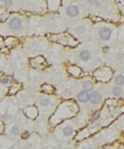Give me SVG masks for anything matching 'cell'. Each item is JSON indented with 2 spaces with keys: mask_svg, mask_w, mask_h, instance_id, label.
Listing matches in <instances>:
<instances>
[{
  "mask_svg": "<svg viewBox=\"0 0 124 149\" xmlns=\"http://www.w3.org/2000/svg\"><path fill=\"white\" fill-rule=\"evenodd\" d=\"M111 93H112L113 97H115V98H120V97H122L124 93L123 91V87H120V86H113L112 89H111Z\"/></svg>",
  "mask_w": 124,
  "mask_h": 149,
  "instance_id": "obj_25",
  "label": "cell"
},
{
  "mask_svg": "<svg viewBox=\"0 0 124 149\" xmlns=\"http://www.w3.org/2000/svg\"><path fill=\"white\" fill-rule=\"evenodd\" d=\"M10 16V12L2 5H0V23H5L7 22V19Z\"/></svg>",
  "mask_w": 124,
  "mask_h": 149,
  "instance_id": "obj_24",
  "label": "cell"
},
{
  "mask_svg": "<svg viewBox=\"0 0 124 149\" xmlns=\"http://www.w3.org/2000/svg\"><path fill=\"white\" fill-rule=\"evenodd\" d=\"M6 149H20V148H18V145H16V143H10Z\"/></svg>",
  "mask_w": 124,
  "mask_h": 149,
  "instance_id": "obj_36",
  "label": "cell"
},
{
  "mask_svg": "<svg viewBox=\"0 0 124 149\" xmlns=\"http://www.w3.org/2000/svg\"><path fill=\"white\" fill-rule=\"evenodd\" d=\"M92 31V22L89 18H83L72 24L68 29V32L74 38H84Z\"/></svg>",
  "mask_w": 124,
  "mask_h": 149,
  "instance_id": "obj_6",
  "label": "cell"
},
{
  "mask_svg": "<svg viewBox=\"0 0 124 149\" xmlns=\"http://www.w3.org/2000/svg\"><path fill=\"white\" fill-rule=\"evenodd\" d=\"M92 32L95 37L98 38V40L102 42H109L116 33V27L109 23L100 22L92 26Z\"/></svg>",
  "mask_w": 124,
  "mask_h": 149,
  "instance_id": "obj_4",
  "label": "cell"
},
{
  "mask_svg": "<svg viewBox=\"0 0 124 149\" xmlns=\"http://www.w3.org/2000/svg\"><path fill=\"white\" fill-rule=\"evenodd\" d=\"M16 42H17V38L8 37V38H5L3 45H5V47H7V48H10V47H13V46H14Z\"/></svg>",
  "mask_w": 124,
  "mask_h": 149,
  "instance_id": "obj_29",
  "label": "cell"
},
{
  "mask_svg": "<svg viewBox=\"0 0 124 149\" xmlns=\"http://www.w3.org/2000/svg\"><path fill=\"white\" fill-rule=\"evenodd\" d=\"M49 40L50 41H54V42H57V43H61L63 46L70 47V48H75L76 46H79V40L73 37L70 32L50 34Z\"/></svg>",
  "mask_w": 124,
  "mask_h": 149,
  "instance_id": "obj_9",
  "label": "cell"
},
{
  "mask_svg": "<svg viewBox=\"0 0 124 149\" xmlns=\"http://www.w3.org/2000/svg\"><path fill=\"white\" fill-rule=\"evenodd\" d=\"M21 89H22V86L20 84V83H14L13 86L8 88V96H15L16 93H18L20 91H21Z\"/></svg>",
  "mask_w": 124,
  "mask_h": 149,
  "instance_id": "obj_28",
  "label": "cell"
},
{
  "mask_svg": "<svg viewBox=\"0 0 124 149\" xmlns=\"http://www.w3.org/2000/svg\"><path fill=\"white\" fill-rule=\"evenodd\" d=\"M100 114H101L100 112H93L92 116H91V118H90V121H91V122H96V121H98V120L100 118Z\"/></svg>",
  "mask_w": 124,
  "mask_h": 149,
  "instance_id": "obj_32",
  "label": "cell"
},
{
  "mask_svg": "<svg viewBox=\"0 0 124 149\" xmlns=\"http://www.w3.org/2000/svg\"><path fill=\"white\" fill-rule=\"evenodd\" d=\"M23 115H24L26 118H29V120H31V121H33V120H37L38 116H39V108H38L37 106H33V105H31V106H27V107H25L23 108Z\"/></svg>",
  "mask_w": 124,
  "mask_h": 149,
  "instance_id": "obj_16",
  "label": "cell"
},
{
  "mask_svg": "<svg viewBox=\"0 0 124 149\" xmlns=\"http://www.w3.org/2000/svg\"><path fill=\"white\" fill-rule=\"evenodd\" d=\"M0 3L5 6L9 12H18L21 10L22 0H0Z\"/></svg>",
  "mask_w": 124,
  "mask_h": 149,
  "instance_id": "obj_15",
  "label": "cell"
},
{
  "mask_svg": "<svg viewBox=\"0 0 124 149\" xmlns=\"http://www.w3.org/2000/svg\"><path fill=\"white\" fill-rule=\"evenodd\" d=\"M67 72L68 74L72 75L73 77H81L82 76V68L77 65H72L67 67Z\"/></svg>",
  "mask_w": 124,
  "mask_h": 149,
  "instance_id": "obj_21",
  "label": "cell"
},
{
  "mask_svg": "<svg viewBox=\"0 0 124 149\" xmlns=\"http://www.w3.org/2000/svg\"><path fill=\"white\" fill-rule=\"evenodd\" d=\"M20 149H40L41 148V139L36 133H31V136L22 140L21 146H18Z\"/></svg>",
  "mask_w": 124,
  "mask_h": 149,
  "instance_id": "obj_12",
  "label": "cell"
},
{
  "mask_svg": "<svg viewBox=\"0 0 124 149\" xmlns=\"http://www.w3.org/2000/svg\"><path fill=\"white\" fill-rule=\"evenodd\" d=\"M27 24V21H26V17L23 16L22 14L20 13H14L10 14L9 18L7 19L6 25L7 27L13 31V32H22L23 30H25Z\"/></svg>",
  "mask_w": 124,
  "mask_h": 149,
  "instance_id": "obj_8",
  "label": "cell"
},
{
  "mask_svg": "<svg viewBox=\"0 0 124 149\" xmlns=\"http://www.w3.org/2000/svg\"><path fill=\"white\" fill-rule=\"evenodd\" d=\"M21 10L36 14H45L48 9L46 0H22Z\"/></svg>",
  "mask_w": 124,
  "mask_h": 149,
  "instance_id": "obj_7",
  "label": "cell"
},
{
  "mask_svg": "<svg viewBox=\"0 0 124 149\" xmlns=\"http://www.w3.org/2000/svg\"><path fill=\"white\" fill-rule=\"evenodd\" d=\"M8 106H9V101L7 99H2L0 101V117L2 118L6 113L8 111Z\"/></svg>",
  "mask_w": 124,
  "mask_h": 149,
  "instance_id": "obj_26",
  "label": "cell"
},
{
  "mask_svg": "<svg viewBox=\"0 0 124 149\" xmlns=\"http://www.w3.org/2000/svg\"><path fill=\"white\" fill-rule=\"evenodd\" d=\"M40 91L43 93V95H47V96H52L55 95V88L52 87L49 83H45L40 87Z\"/></svg>",
  "mask_w": 124,
  "mask_h": 149,
  "instance_id": "obj_23",
  "label": "cell"
},
{
  "mask_svg": "<svg viewBox=\"0 0 124 149\" xmlns=\"http://www.w3.org/2000/svg\"><path fill=\"white\" fill-rule=\"evenodd\" d=\"M47 3V9L50 13L59 12L61 6H62V0H46Z\"/></svg>",
  "mask_w": 124,
  "mask_h": 149,
  "instance_id": "obj_18",
  "label": "cell"
},
{
  "mask_svg": "<svg viewBox=\"0 0 124 149\" xmlns=\"http://www.w3.org/2000/svg\"><path fill=\"white\" fill-rule=\"evenodd\" d=\"M116 5L118 7V10L121 13H124V0H116Z\"/></svg>",
  "mask_w": 124,
  "mask_h": 149,
  "instance_id": "obj_33",
  "label": "cell"
},
{
  "mask_svg": "<svg viewBox=\"0 0 124 149\" xmlns=\"http://www.w3.org/2000/svg\"><path fill=\"white\" fill-rule=\"evenodd\" d=\"M101 101H102V95H101V92L96 91V90H93L92 92H90V100H89V102L92 106H98V105L101 104Z\"/></svg>",
  "mask_w": 124,
  "mask_h": 149,
  "instance_id": "obj_19",
  "label": "cell"
},
{
  "mask_svg": "<svg viewBox=\"0 0 124 149\" xmlns=\"http://www.w3.org/2000/svg\"><path fill=\"white\" fill-rule=\"evenodd\" d=\"M86 149H95V148H92V147H88V148H86Z\"/></svg>",
  "mask_w": 124,
  "mask_h": 149,
  "instance_id": "obj_37",
  "label": "cell"
},
{
  "mask_svg": "<svg viewBox=\"0 0 124 149\" xmlns=\"http://www.w3.org/2000/svg\"><path fill=\"white\" fill-rule=\"evenodd\" d=\"M88 15L99 16L104 21L116 22L121 19L120 10L114 0H77Z\"/></svg>",
  "mask_w": 124,
  "mask_h": 149,
  "instance_id": "obj_1",
  "label": "cell"
},
{
  "mask_svg": "<svg viewBox=\"0 0 124 149\" xmlns=\"http://www.w3.org/2000/svg\"><path fill=\"white\" fill-rule=\"evenodd\" d=\"M106 105H107V106H117V101L113 99H108V100H106Z\"/></svg>",
  "mask_w": 124,
  "mask_h": 149,
  "instance_id": "obj_35",
  "label": "cell"
},
{
  "mask_svg": "<svg viewBox=\"0 0 124 149\" xmlns=\"http://www.w3.org/2000/svg\"><path fill=\"white\" fill-rule=\"evenodd\" d=\"M95 52L89 48H82L79 50L77 52V59L79 62L83 63V64H90L95 61Z\"/></svg>",
  "mask_w": 124,
  "mask_h": 149,
  "instance_id": "obj_13",
  "label": "cell"
},
{
  "mask_svg": "<svg viewBox=\"0 0 124 149\" xmlns=\"http://www.w3.org/2000/svg\"><path fill=\"white\" fill-rule=\"evenodd\" d=\"M30 65L33 68L41 70V68H45L47 66V62H46V58L43 56H37V57H33L30 59Z\"/></svg>",
  "mask_w": 124,
  "mask_h": 149,
  "instance_id": "obj_17",
  "label": "cell"
},
{
  "mask_svg": "<svg viewBox=\"0 0 124 149\" xmlns=\"http://www.w3.org/2000/svg\"><path fill=\"white\" fill-rule=\"evenodd\" d=\"M95 81L92 80V79H90V77H87V79H84L83 81H82V83H81V86H82V90H84V91H88V92H92L93 91V89H95Z\"/></svg>",
  "mask_w": 124,
  "mask_h": 149,
  "instance_id": "obj_20",
  "label": "cell"
},
{
  "mask_svg": "<svg viewBox=\"0 0 124 149\" xmlns=\"http://www.w3.org/2000/svg\"><path fill=\"white\" fill-rule=\"evenodd\" d=\"M37 105L39 108V112L43 114L45 116H51L57 108L58 105V99L56 97L52 96H43V97H39L37 99Z\"/></svg>",
  "mask_w": 124,
  "mask_h": 149,
  "instance_id": "obj_5",
  "label": "cell"
},
{
  "mask_svg": "<svg viewBox=\"0 0 124 149\" xmlns=\"http://www.w3.org/2000/svg\"><path fill=\"white\" fill-rule=\"evenodd\" d=\"M113 75H114V72L108 66H101L99 68L95 70L92 73L93 79L98 82H101V83H107L108 81H111Z\"/></svg>",
  "mask_w": 124,
  "mask_h": 149,
  "instance_id": "obj_11",
  "label": "cell"
},
{
  "mask_svg": "<svg viewBox=\"0 0 124 149\" xmlns=\"http://www.w3.org/2000/svg\"><path fill=\"white\" fill-rule=\"evenodd\" d=\"M5 130H6V123L2 120H0V134L5 133Z\"/></svg>",
  "mask_w": 124,
  "mask_h": 149,
  "instance_id": "obj_34",
  "label": "cell"
},
{
  "mask_svg": "<svg viewBox=\"0 0 124 149\" xmlns=\"http://www.w3.org/2000/svg\"><path fill=\"white\" fill-rule=\"evenodd\" d=\"M79 112V107L72 100H66L59 104L54 114L49 117V124L51 126H56L63 121H66L76 115Z\"/></svg>",
  "mask_w": 124,
  "mask_h": 149,
  "instance_id": "obj_2",
  "label": "cell"
},
{
  "mask_svg": "<svg viewBox=\"0 0 124 149\" xmlns=\"http://www.w3.org/2000/svg\"><path fill=\"white\" fill-rule=\"evenodd\" d=\"M7 93H8V89L0 83V99H3Z\"/></svg>",
  "mask_w": 124,
  "mask_h": 149,
  "instance_id": "obj_31",
  "label": "cell"
},
{
  "mask_svg": "<svg viewBox=\"0 0 124 149\" xmlns=\"http://www.w3.org/2000/svg\"><path fill=\"white\" fill-rule=\"evenodd\" d=\"M0 83L2 86H5L6 88H9L10 86L14 84V81L10 76H7V75H0Z\"/></svg>",
  "mask_w": 124,
  "mask_h": 149,
  "instance_id": "obj_27",
  "label": "cell"
},
{
  "mask_svg": "<svg viewBox=\"0 0 124 149\" xmlns=\"http://www.w3.org/2000/svg\"><path fill=\"white\" fill-rule=\"evenodd\" d=\"M100 149H106V148H100Z\"/></svg>",
  "mask_w": 124,
  "mask_h": 149,
  "instance_id": "obj_38",
  "label": "cell"
},
{
  "mask_svg": "<svg viewBox=\"0 0 124 149\" xmlns=\"http://www.w3.org/2000/svg\"><path fill=\"white\" fill-rule=\"evenodd\" d=\"M76 99H77V101H79L80 104H88L89 100H90V92L84 91V90L77 92V95H76Z\"/></svg>",
  "mask_w": 124,
  "mask_h": 149,
  "instance_id": "obj_22",
  "label": "cell"
},
{
  "mask_svg": "<svg viewBox=\"0 0 124 149\" xmlns=\"http://www.w3.org/2000/svg\"><path fill=\"white\" fill-rule=\"evenodd\" d=\"M5 133H6L9 138L21 137V134H22V129H21V126L17 124V123L9 122V123L6 124Z\"/></svg>",
  "mask_w": 124,
  "mask_h": 149,
  "instance_id": "obj_14",
  "label": "cell"
},
{
  "mask_svg": "<svg viewBox=\"0 0 124 149\" xmlns=\"http://www.w3.org/2000/svg\"><path fill=\"white\" fill-rule=\"evenodd\" d=\"M59 12L70 19H74V21H80L88 17L87 12L82 8V6L80 5V2L77 0H62V6Z\"/></svg>",
  "mask_w": 124,
  "mask_h": 149,
  "instance_id": "obj_3",
  "label": "cell"
},
{
  "mask_svg": "<svg viewBox=\"0 0 124 149\" xmlns=\"http://www.w3.org/2000/svg\"><path fill=\"white\" fill-rule=\"evenodd\" d=\"M57 131L55 132V136L56 138L61 139V138H64V139H70L72 138L75 134L76 132V126L73 122L71 121H66L62 124L59 125L57 129Z\"/></svg>",
  "mask_w": 124,
  "mask_h": 149,
  "instance_id": "obj_10",
  "label": "cell"
},
{
  "mask_svg": "<svg viewBox=\"0 0 124 149\" xmlns=\"http://www.w3.org/2000/svg\"><path fill=\"white\" fill-rule=\"evenodd\" d=\"M114 83H115L116 86L123 87L124 86V74L123 73H118V74L115 75V77H114Z\"/></svg>",
  "mask_w": 124,
  "mask_h": 149,
  "instance_id": "obj_30",
  "label": "cell"
}]
</instances>
